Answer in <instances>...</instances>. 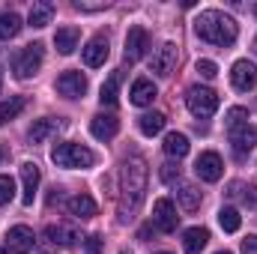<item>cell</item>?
I'll list each match as a JSON object with an SVG mask.
<instances>
[{
    "label": "cell",
    "instance_id": "1f68e13d",
    "mask_svg": "<svg viewBox=\"0 0 257 254\" xmlns=\"http://www.w3.org/2000/svg\"><path fill=\"white\" fill-rule=\"evenodd\" d=\"M242 123H248V111L245 108H230L227 111V129H236Z\"/></svg>",
    "mask_w": 257,
    "mask_h": 254
},
{
    "label": "cell",
    "instance_id": "ac0fdd59",
    "mask_svg": "<svg viewBox=\"0 0 257 254\" xmlns=\"http://www.w3.org/2000/svg\"><path fill=\"white\" fill-rule=\"evenodd\" d=\"M45 239H51L54 245H63V248H72V245H78V230H72V227H66V224H51V227H45Z\"/></svg>",
    "mask_w": 257,
    "mask_h": 254
},
{
    "label": "cell",
    "instance_id": "8d00e7d4",
    "mask_svg": "<svg viewBox=\"0 0 257 254\" xmlns=\"http://www.w3.org/2000/svg\"><path fill=\"white\" fill-rule=\"evenodd\" d=\"M242 254H257V236H245L242 239Z\"/></svg>",
    "mask_w": 257,
    "mask_h": 254
},
{
    "label": "cell",
    "instance_id": "8992f818",
    "mask_svg": "<svg viewBox=\"0 0 257 254\" xmlns=\"http://www.w3.org/2000/svg\"><path fill=\"white\" fill-rule=\"evenodd\" d=\"M153 224L162 230V233H174L177 224H180V215H177V206L168 200V197H159L153 203Z\"/></svg>",
    "mask_w": 257,
    "mask_h": 254
},
{
    "label": "cell",
    "instance_id": "e575fe53",
    "mask_svg": "<svg viewBox=\"0 0 257 254\" xmlns=\"http://www.w3.org/2000/svg\"><path fill=\"white\" fill-rule=\"evenodd\" d=\"M84 254H102V236H87L84 239Z\"/></svg>",
    "mask_w": 257,
    "mask_h": 254
},
{
    "label": "cell",
    "instance_id": "ab89813d",
    "mask_svg": "<svg viewBox=\"0 0 257 254\" xmlns=\"http://www.w3.org/2000/svg\"><path fill=\"white\" fill-rule=\"evenodd\" d=\"M0 87H3V72H0Z\"/></svg>",
    "mask_w": 257,
    "mask_h": 254
},
{
    "label": "cell",
    "instance_id": "4fadbf2b",
    "mask_svg": "<svg viewBox=\"0 0 257 254\" xmlns=\"http://www.w3.org/2000/svg\"><path fill=\"white\" fill-rule=\"evenodd\" d=\"M174 66H177V45H174V42H165V45L153 54V63H150V69H153L156 75L168 78V75L174 72Z\"/></svg>",
    "mask_w": 257,
    "mask_h": 254
},
{
    "label": "cell",
    "instance_id": "ba28073f",
    "mask_svg": "<svg viewBox=\"0 0 257 254\" xmlns=\"http://www.w3.org/2000/svg\"><path fill=\"white\" fill-rule=\"evenodd\" d=\"M230 84H233V90H239V93L254 90L257 87V66L251 63V60H236L233 69H230Z\"/></svg>",
    "mask_w": 257,
    "mask_h": 254
},
{
    "label": "cell",
    "instance_id": "d4e9b609",
    "mask_svg": "<svg viewBox=\"0 0 257 254\" xmlns=\"http://www.w3.org/2000/svg\"><path fill=\"white\" fill-rule=\"evenodd\" d=\"M57 129H60V123H57V120H51V117L36 120V123L30 126V141H33V144H42V141H48Z\"/></svg>",
    "mask_w": 257,
    "mask_h": 254
},
{
    "label": "cell",
    "instance_id": "277c9868",
    "mask_svg": "<svg viewBox=\"0 0 257 254\" xmlns=\"http://www.w3.org/2000/svg\"><path fill=\"white\" fill-rule=\"evenodd\" d=\"M186 105L197 120H209L218 111V93L209 90V87H192L189 96H186Z\"/></svg>",
    "mask_w": 257,
    "mask_h": 254
},
{
    "label": "cell",
    "instance_id": "4316f807",
    "mask_svg": "<svg viewBox=\"0 0 257 254\" xmlns=\"http://www.w3.org/2000/svg\"><path fill=\"white\" fill-rule=\"evenodd\" d=\"M177 200H180V206L186 209V212H194L197 206H200V200H203V194L194 189V186H180V191H177Z\"/></svg>",
    "mask_w": 257,
    "mask_h": 254
},
{
    "label": "cell",
    "instance_id": "d590c367",
    "mask_svg": "<svg viewBox=\"0 0 257 254\" xmlns=\"http://www.w3.org/2000/svg\"><path fill=\"white\" fill-rule=\"evenodd\" d=\"M242 200H245V206H248V209H257V186H248L245 194H242Z\"/></svg>",
    "mask_w": 257,
    "mask_h": 254
},
{
    "label": "cell",
    "instance_id": "3957f363",
    "mask_svg": "<svg viewBox=\"0 0 257 254\" xmlns=\"http://www.w3.org/2000/svg\"><path fill=\"white\" fill-rule=\"evenodd\" d=\"M51 162L57 168H66V171H75V168H93L96 165V153L81 147V144H57L51 150Z\"/></svg>",
    "mask_w": 257,
    "mask_h": 254
},
{
    "label": "cell",
    "instance_id": "f1b7e54d",
    "mask_svg": "<svg viewBox=\"0 0 257 254\" xmlns=\"http://www.w3.org/2000/svg\"><path fill=\"white\" fill-rule=\"evenodd\" d=\"M218 224H221V230H224V233H236V230H239V224H242V215H239L233 206H224V209L218 212Z\"/></svg>",
    "mask_w": 257,
    "mask_h": 254
},
{
    "label": "cell",
    "instance_id": "7c38bea8",
    "mask_svg": "<svg viewBox=\"0 0 257 254\" xmlns=\"http://www.w3.org/2000/svg\"><path fill=\"white\" fill-rule=\"evenodd\" d=\"M57 93L66 99H81L87 93V78L81 72H63L57 78Z\"/></svg>",
    "mask_w": 257,
    "mask_h": 254
},
{
    "label": "cell",
    "instance_id": "30bf717a",
    "mask_svg": "<svg viewBox=\"0 0 257 254\" xmlns=\"http://www.w3.org/2000/svg\"><path fill=\"white\" fill-rule=\"evenodd\" d=\"M33 242H36V236H33V230H30L27 224H15V227H9V233H6V248L15 251V254L33 251Z\"/></svg>",
    "mask_w": 257,
    "mask_h": 254
},
{
    "label": "cell",
    "instance_id": "4dcf8cb0",
    "mask_svg": "<svg viewBox=\"0 0 257 254\" xmlns=\"http://www.w3.org/2000/svg\"><path fill=\"white\" fill-rule=\"evenodd\" d=\"M15 197V180L12 177H0V206L9 203Z\"/></svg>",
    "mask_w": 257,
    "mask_h": 254
},
{
    "label": "cell",
    "instance_id": "ffe728a7",
    "mask_svg": "<svg viewBox=\"0 0 257 254\" xmlns=\"http://www.w3.org/2000/svg\"><path fill=\"white\" fill-rule=\"evenodd\" d=\"M51 18H54V3H51V0H36V3L30 6L27 21H30L33 27H48Z\"/></svg>",
    "mask_w": 257,
    "mask_h": 254
},
{
    "label": "cell",
    "instance_id": "603a6c76",
    "mask_svg": "<svg viewBox=\"0 0 257 254\" xmlns=\"http://www.w3.org/2000/svg\"><path fill=\"white\" fill-rule=\"evenodd\" d=\"M189 138L183 135V132H171L168 138H165V153L171 156V159H183L186 153H189Z\"/></svg>",
    "mask_w": 257,
    "mask_h": 254
},
{
    "label": "cell",
    "instance_id": "8fae6325",
    "mask_svg": "<svg viewBox=\"0 0 257 254\" xmlns=\"http://www.w3.org/2000/svg\"><path fill=\"white\" fill-rule=\"evenodd\" d=\"M39 180H42V174H39V165L36 162H24L21 165V200H24V206H30L33 200H36V191H39Z\"/></svg>",
    "mask_w": 257,
    "mask_h": 254
},
{
    "label": "cell",
    "instance_id": "2e32d148",
    "mask_svg": "<svg viewBox=\"0 0 257 254\" xmlns=\"http://www.w3.org/2000/svg\"><path fill=\"white\" fill-rule=\"evenodd\" d=\"M230 144H233V150L242 156V153H251L257 147V126H248V123H242V126L230 129Z\"/></svg>",
    "mask_w": 257,
    "mask_h": 254
},
{
    "label": "cell",
    "instance_id": "9a60e30c",
    "mask_svg": "<svg viewBox=\"0 0 257 254\" xmlns=\"http://www.w3.org/2000/svg\"><path fill=\"white\" fill-rule=\"evenodd\" d=\"M90 132H93L96 141H111V138H117V132H120V120H117L114 114H96V117L90 120Z\"/></svg>",
    "mask_w": 257,
    "mask_h": 254
},
{
    "label": "cell",
    "instance_id": "83f0119b",
    "mask_svg": "<svg viewBox=\"0 0 257 254\" xmlns=\"http://www.w3.org/2000/svg\"><path fill=\"white\" fill-rule=\"evenodd\" d=\"M168 123V117L165 114H159V111H153V114H144L141 117V132L147 135V138H153V135H159L162 129Z\"/></svg>",
    "mask_w": 257,
    "mask_h": 254
},
{
    "label": "cell",
    "instance_id": "6da1fadb",
    "mask_svg": "<svg viewBox=\"0 0 257 254\" xmlns=\"http://www.w3.org/2000/svg\"><path fill=\"white\" fill-rule=\"evenodd\" d=\"M147 191V165L144 159H126L120 171V221L126 224L135 218V212L144 203Z\"/></svg>",
    "mask_w": 257,
    "mask_h": 254
},
{
    "label": "cell",
    "instance_id": "f35d334b",
    "mask_svg": "<svg viewBox=\"0 0 257 254\" xmlns=\"http://www.w3.org/2000/svg\"><path fill=\"white\" fill-rule=\"evenodd\" d=\"M0 254H9V248H0Z\"/></svg>",
    "mask_w": 257,
    "mask_h": 254
},
{
    "label": "cell",
    "instance_id": "7402d4cb",
    "mask_svg": "<svg viewBox=\"0 0 257 254\" xmlns=\"http://www.w3.org/2000/svg\"><path fill=\"white\" fill-rule=\"evenodd\" d=\"M78 42H81V30L78 27H60L54 33V45H57L60 54H72L78 48Z\"/></svg>",
    "mask_w": 257,
    "mask_h": 254
},
{
    "label": "cell",
    "instance_id": "f546056e",
    "mask_svg": "<svg viewBox=\"0 0 257 254\" xmlns=\"http://www.w3.org/2000/svg\"><path fill=\"white\" fill-rule=\"evenodd\" d=\"M117 84H120V72H114L105 84H102V93H99V99H102V105H117Z\"/></svg>",
    "mask_w": 257,
    "mask_h": 254
},
{
    "label": "cell",
    "instance_id": "b9f144b4",
    "mask_svg": "<svg viewBox=\"0 0 257 254\" xmlns=\"http://www.w3.org/2000/svg\"><path fill=\"white\" fill-rule=\"evenodd\" d=\"M218 254H230V251H218Z\"/></svg>",
    "mask_w": 257,
    "mask_h": 254
},
{
    "label": "cell",
    "instance_id": "74e56055",
    "mask_svg": "<svg viewBox=\"0 0 257 254\" xmlns=\"http://www.w3.org/2000/svg\"><path fill=\"white\" fill-rule=\"evenodd\" d=\"M3 159H6V153H3V147H0V162H3Z\"/></svg>",
    "mask_w": 257,
    "mask_h": 254
},
{
    "label": "cell",
    "instance_id": "484cf974",
    "mask_svg": "<svg viewBox=\"0 0 257 254\" xmlns=\"http://www.w3.org/2000/svg\"><path fill=\"white\" fill-rule=\"evenodd\" d=\"M24 105H27L24 96H9L6 102H0V126L9 123V120H15V117L24 111Z\"/></svg>",
    "mask_w": 257,
    "mask_h": 254
},
{
    "label": "cell",
    "instance_id": "7bdbcfd3",
    "mask_svg": "<svg viewBox=\"0 0 257 254\" xmlns=\"http://www.w3.org/2000/svg\"><path fill=\"white\" fill-rule=\"evenodd\" d=\"M254 51H257V39H254Z\"/></svg>",
    "mask_w": 257,
    "mask_h": 254
},
{
    "label": "cell",
    "instance_id": "d6a6232c",
    "mask_svg": "<svg viewBox=\"0 0 257 254\" xmlns=\"http://www.w3.org/2000/svg\"><path fill=\"white\" fill-rule=\"evenodd\" d=\"M194 72H197L200 78H215V75H218V66L212 63V60H197V63H194Z\"/></svg>",
    "mask_w": 257,
    "mask_h": 254
},
{
    "label": "cell",
    "instance_id": "d6986e66",
    "mask_svg": "<svg viewBox=\"0 0 257 254\" xmlns=\"http://www.w3.org/2000/svg\"><path fill=\"white\" fill-rule=\"evenodd\" d=\"M66 209H69L72 215H78V218H93L99 206H96V200H93L90 194H75V197L66 200Z\"/></svg>",
    "mask_w": 257,
    "mask_h": 254
},
{
    "label": "cell",
    "instance_id": "60d3db41",
    "mask_svg": "<svg viewBox=\"0 0 257 254\" xmlns=\"http://www.w3.org/2000/svg\"><path fill=\"white\" fill-rule=\"evenodd\" d=\"M254 15H257V3H254Z\"/></svg>",
    "mask_w": 257,
    "mask_h": 254
},
{
    "label": "cell",
    "instance_id": "44dd1931",
    "mask_svg": "<svg viewBox=\"0 0 257 254\" xmlns=\"http://www.w3.org/2000/svg\"><path fill=\"white\" fill-rule=\"evenodd\" d=\"M209 242V230L206 227H189L183 233V245H186V254H200Z\"/></svg>",
    "mask_w": 257,
    "mask_h": 254
},
{
    "label": "cell",
    "instance_id": "e0dca14e",
    "mask_svg": "<svg viewBox=\"0 0 257 254\" xmlns=\"http://www.w3.org/2000/svg\"><path fill=\"white\" fill-rule=\"evenodd\" d=\"M156 96H159L156 84H153L150 78H138V81L132 84L128 102H132V105H138V108H144V105H153V99H156Z\"/></svg>",
    "mask_w": 257,
    "mask_h": 254
},
{
    "label": "cell",
    "instance_id": "5b68a950",
    "mask_svg": "<svg viewBox=\"0 0 257 254\" xmlns=\"http://www.w3.org/2000/svg\"><path fill=\"white\" fill-rule=\"evenodd\" d=\"M42 60H45V45L42 42H30V45H24L18 54H15V75L18 78H30V75H36L39 69H42Z\"/></svg>",
    "mask_w": 257,
    "mask_h": 254
},
{
    "label": "cell",
    "instance_id": "52a82bcc",
    "mask_svg": "<svg viewBox=\"0 0 257 254\" xmlns=\"http://www.w3.org/2000/svg\"><path fill=\"white\" fill-rule=\"evenodd\" d=\"M194 174L203 180V183H218L221 174H224V162L218 153H200L197 162H194Z\"/></svg>",
    "mask_w": 257,
    "mask_h": 254
},
{
    "label": "cell",
    "instance_id": "5bb4252c",
    "mask_svg": "<svg viewBox=\"0 0 257 254\" xmlns=\"http://www.w3.org/2000/svg\"><path fill=\"white\" fill-rule=\"evenodd\" d=\"M147 45H150L147 30H144V27H132V30L126 33V60L128 63L141 60V57L147 54Z\"/></svg>",
    "mask_w": 257,
    "mask_h": 254
},
{
    "label": "cell",
    "instance_id": "9c48e42d",
    "mask_svg": "<svg viewBox=\"0 0 257 254\" xmlns=\"http://www.w3.org/2000/svg\"><path fill=\"white\" fill-rule=\"evenodd\" d=\"M108 51H111V42H108L105 33H99V36H93L87 42V48L81 51V57H84V63L90 66V69H99V66H105V60H108Z\"/></svg>",
    "mask_w": 257,
    "mask_h": 254
},
{
    "label": "cell",
    "instance_id": "836d02e7",
    "mask_svg": "<svg viewBox=\"0 0 257 254\" xmlns=\"http://www.w3.org/2000/svg\"><path fill=\"white\" fill-rule=\"evenodd\" d=\"M162 180H165L168 186H174V183L180 180V165H174V162H168V165H162Z\"/></svg>",
    "mask_w": 257,
    "mask_h": 254
},
{
    "label": "cell",
    "instance_id": "ee69618b",
    "mask_svg": "<svg viewBox=\"0 0 257 254\" xmlns=\"http://www.w3.org/2000/svg\"><path fill=\"white\" fill-rule=\"evenodd\" d=\"M159 254H168V251H159Z\"/></svg>",
    "mask_w": 257,
    "mask_h": 254
},
{
    "label": "cell",
    "instance_id": "7a4b0ae2",
    "mask_svg": "<svg viewBox=\"0 0 257 254\" xmlns=\"http://www.w3.org/2000/svg\"><path fill=\"white\" fill-rule=\"evenodd\" d=\"M194 30H197V36L203 42L218 45V48H227V45L236 42V21L230 15H224V12H218V9L200 12L197 21H194Z\"/></svg>",
    "mask_w": 257,
    "mask_h": 254
},
{
    "label": "cell",
    "instance_id": "cb8c5ba5",
    "mask_svg": "<svg viewBox=\"0 0 257 254\" xmlns=\"http://www.w3.org/2000/svg\"><path fill=\"white\" fill-rule=\"evenodd\" d=\"M21 15L18 12H0V39H15L21 33Z\"/></svg>",
    "mask_w": 257,
    "mask_h": 254
}]
</instances>
